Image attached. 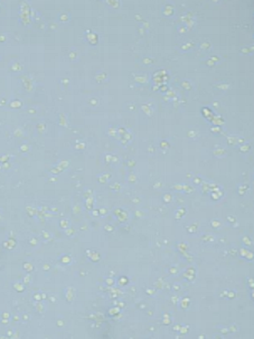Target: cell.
Masks as SVG:
<instances>
[{
    "label": "cell",
    "instance_id": "cell-1",
    "mask_svg": "<svg viewBox=\"0 0 254 339\" xmlns=\"http://www.w3.org/2000/svg\"><path fill=\"white\" fill-rule=\"evenodd\" d=\"M107 133L110 137L123 146L128 145L132 141L133 135L131 130L123 126L109 127Z\"/></svg>",
    "mask_w": 254,
    "mask_h": 339
}]
</instances>
